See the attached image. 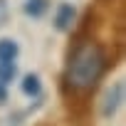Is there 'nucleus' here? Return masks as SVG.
<instances>
[{
    "instance_id": "obj_1",
    "label": "nucleus",
    "mask_w": 126,
    "mask_h": 126,
    "mask_svg": "<svg viewBox=\"0 0 126 126\" xmlns=\"http://www.w3.org/2000/svg\"><path fill=\"white\" fill-rule=\"evenodd\" d=\"M106 67H109V59H106L104 47L92 37L89 40L77 37L74 47L69 49L67 69H64V77H62V94H64L67 104L79 106L84 111L87 99L96 89Z\"/></svg>"
},
{
    "instance_id": "obj_2",
    "label": "nucleus",
    "mask_w": 126,
    "mask_h": 126,
    "mask_svg": "<svg viewBox=\"0 0 126 126\" xmlns=\"http://www.w3.org/2000/svg\"><path fill=\"white\" fill-rule=\"evenodd\" d=\"M121 104H124V82H114V84L106 89L104 99H101V116H104V119H111V116L119 111Z\"/></svg>"
},
{
    "instance_id": "obj_3",
    "label": "nucleus",
    "mask_w": 126,
    "mask_h": 126,
    "mask_svg": "<svg viewBox=\"0 0 126 126\" xmlns=\"http://www.w3.org/2000/svg\"><path fill=\"white\" fill-rule=\"evenodd\" d=\"M74 17H77V10H74L72 3H59L57 5V13H54V27L59 32H67L74 25Z\"/></svg>"
},
{
    "instance_id": "obj_4",
    "label": "nucleus",
    "mask_w": 126,
    "mask_h": 126,
    "mask_svg": "<svg viewBox=\"0 0 126 126\" xmlns=\"http://www.w3.org/2000/svg\"><path fill=\"white\" fill-rule=\"evenodd\" d=\"M20 89H22L25 96H40V92H42V82H40L37 74H25Z\"/></svg>"
},
{
    "instance_id": "obj_5",
    "label": "nucleus",
    "mask_w": 126,
    "mask_h": 126,
    "mask_svg": "<svg viewBox=\"0 0 126 126\" xmlns=\"http://www.w3.org/2000/svg\"><path fill=\"white\" fill-rule=\"evenodd\" d=\"M20 54V47L15 40H0V62H15Z\"/></svg>"
},
{
    "instance_id": "obj_6",
    "label": "nucleus",
    "mask_w": 126,
    "mask_h": 126,
    "mask_svg": "<svg viewBox=\"0 0 126 126\" xmlns=\"http://www.w3.org/2000/svg\"><path fill=\"white\" fill-rule=\"evenodd\" d=\"M47 8H49L47 0H27V3H25V15H30V17H42V15L47 13Z\"/></svg>"
},
{
    "instance_id": "obj_7",
    "label": "nucleus",
    "mask_w": 126,
    "mask_h": 126,
    "mask_svg": "<svg viewBox=\"0 0 126 126\" xmlns=\"http://www.w3.org/2000/svg\"><path fill=\"white\" fill-rule=\"evenodd\" d=\"M15 77H17V64L15 62H0V84L8 87Z\"/></svg>"
},
{
    "instance_id": "obj_8",
    "label": "nucleus",
    "mask_w": 126,
    "mask_h": 126,
    "mask_svg": "<svg viewBox=\"0 0 126 126\" xmlns=\"http://www.w3.org/2000/svg\"><path fill=\"white\" fill-rule=\"evenodd\" d=\"M8 13H10V8H8V0H0V27H3V25L8 22Z\"/></svg>"
},
{
    "instance_id": "obj_9",
    "label": "nucleus",
    "mask_w": 126,
    "mask_h": 126,
    "mask_svg": "<svg viewBox=\"0 0 126 126\" xmlns=\"http://www.w3.org/2000/svg\"><path fill=\"white\" fill-rule=\"evenodd\" d=\"M5 101H8V89L0 84V104H5Z\"/></svg>"
},
{
    "instance_id": "obj_10",
    "label": "nucleus",
    "mask_w": 126,
    "mask_h": 126,
    "mask_svg": "<svg viewBox=\"0 0 126 126\" xmlns=\"http://www.w3.org/2000/svg\"><path fill=\"white\" fill-rule=\"evenodd\" d=\"M37 126H52V124H37Z\"/></svg>"
}]
</instances>
